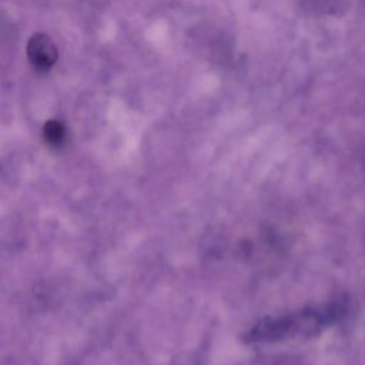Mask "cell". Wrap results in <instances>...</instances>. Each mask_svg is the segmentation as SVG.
Instances as JSON below:
<instances>
[{
	"mask_svg": "<svg viewBox=\"0 0 365 365\" xmlns=\"http://www.w3.org/2000/svg\"><path fill=\"white\" fill-rule=\"evenodd\" d=\"M27 56L33 67L46 71L57 60V48L48 36L37 33L27 44Z\"/></svg>",
	"mask_w": 365,
	"mask_h": 365,
	"instance_id": "1",
	"label": "cell"
},
{
	"mask_svg": "<svg viewBox=\"0 0 365 365\" xmlns=\"http://www.w3.org/2000/svg\"><path fill=\"white\" fill-rule=\"evenodd\" d=\"M44 133H46V137L53 143H57L63 138V127L57 121L47 123L46 128H44Z\"/></svg>",
	"mask_w": 365,
	"mask_h": 365,
	"instance_id": "2",
	"label": "cell"
}]
</instances>
